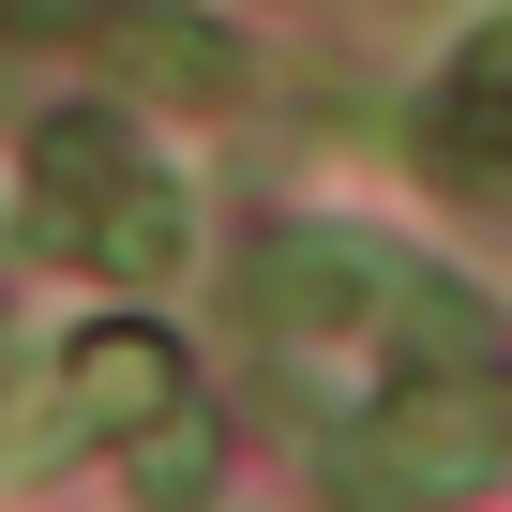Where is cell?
I'll return each instance as SVG.
<instances>
[{
    "label": "cell",
    "mask_w": 512,
    "mask_h": 512,
    "mask_svg": "<svg viewBox=\"0 0 512 512\" xmlns=\"http://www.w3.org/2000/svg\"><path fill=\"white\" fill-rule=\"evenodd\" d=\"M76 407H106V422H181V347L166 332H76Z\"/></svg>",
    "instance_id": "obj_5"
},
{
    "label": "cell",
    "mask_w": 512,
    "mask_h": 512,
    "mask_svg": "<svg viewBox=\"0 0 512 512\" xmlns=\"http://www.w3.org/2000/svg\"><path fill=\"white\" fill-rule=\"evenodd\" d=\"M497 407H512V392H497Z\"/></svg>",
    "instance_id": "obj_7"
},
{
    "label": "cell",
    "mask_w": 512,
    "mask_h": 512,
    "mask_svg": "<svg viewBox=\"0 0 512 512\" xmlns=\"http://www.w3.org/2000/svg\"><path fill=\"white\" fill-rule=\"evenodd\" d=\"M46 31L106 46V76L136 91H181V106H241V46L211 16H151V0H46Z\"/></svg>",
    "instance_id": "obj_4"
},
{
    "label": "cell",
    "mask_w": 512,
    "mask_h": 512,
    "mask_svg": "<svg viewBox=\"0 0 512 512\" xmlns=\"http://www.w3.org/2000/svg\"><path fill=\"white\" fill-rule=\"evenodd\" d=\"M241 317L272 332V347H347V332H377V347L422 362V377H482V302H467L452 272H422V256L362 241V226H272V241L241 256Z\"/></svg>",
    "instance_id": "obj_1"
},
{
    "label": "cell",
    "mask_w": 512,
    "mask_h": 512,
    "mask_svg": "<svg viewBox=\"0 0 512 512\" xmlns=\"http://www.w3.org/2000/svg\"><path fill=\"white\" fill-rule=\"evenodd\" d=\"M512 467L497 377H407L362 422H332V512H452Z\"/></svg>",
    "instance_id": "obj_2"
},
{
    "label": "cell",
    "mask_w": 512,
    "mask_h": 512,
    "mask_svg": "<svg viewBox=\"0 0 512 512\" xmlns=\"http://www.w3.org/2000/svg\"><path fill=\"white\" fill-rule=\"evenodd\" d=\"M136 482H151V497H166V512H181V497H196V482H211V437H196V407H181V422H166V437H136Z\"/></svg>",
    "instance_id": "obj_6"
},
{
    "label": "cell",
    "mask_w": 512,
    "mask_h": 512,
    "mask_svg": "<svg viewBox=\"0 0 512 512\" xmlns=\"http://www.w3.org/2000/svg\"><path fill=\"white\" fill-rule=\"evenodd\" d=\"M31 226L61 241V256H91L106 287H166L181 272V196L151 181V151L121 136V121H46L31 136Z\"/></svg>",
    "instance_id": "obj_3"
}]
</instances>
